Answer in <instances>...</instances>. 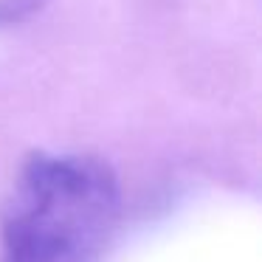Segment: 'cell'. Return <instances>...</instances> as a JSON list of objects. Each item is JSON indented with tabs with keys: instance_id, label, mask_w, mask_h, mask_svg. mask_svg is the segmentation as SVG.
Instances as JSON below:
<instances>
[{
	"instance_id": "cell-1",
	"label": "cell",
	"mask_w": 262,
	"mask_h": 262,
	"mask_svg": "<svg viewBox=\"0 0 262 262\" xmlns=\"http://www.w3.org/2000/svg\"><path fill=\"white\" fill-rule=\"evenodd\" d=\"M119 181L93 155L37 152L0 217L3 262H96L119 220Z\"/></svg>"
},
{
	"instance_id": "cell-2",
	"label": "cell",
	"mask_w": 262,
	"mask_h": 262,
	"mask_svg": "<svg viewBox=\"0 0 262 262\" xmlns=\"http://www.w3.org/2000/svg\"><path fill=\"white\" fill-rule=\"evenodd\" d=\"M42 6V0H0V26H12L26 20Z\"/></svg>"
}]
</instances>
